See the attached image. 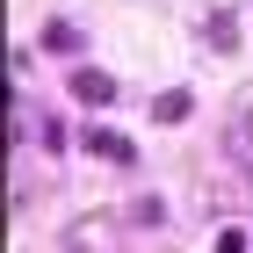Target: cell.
I'll return each instance as SVG.
<instances>
[{"mask_svg": "<svg viewBox=\"0 0 253 253\" xmlns=\"http://www.w3.org/2000/svg\"><path fill=\"white\" fill-rule=\"evenodd\" d=\"M224 159H232L239 174L253 181V109H246V101H239L232 116H224Z\"/></svg>", "mask_w": 253, "mask_h": 253, "instance_id": "cell-1", "label": "cell"}, {"mask_svg": "<svg viewBox=\"0 0 253 253\" xmlns=\"http://www.w3.org/2000/svg\"><path fill=\"white\" fill-rule=\"evenodd\" d=\"M65 253H116V224L109 217H73L65 224Z\"/></svg>", "mask_w": 253, "mask_h": 253, "instance_id": "cell-2", "label": "cell"}, {"mask_svg": "<svg viewBox=\"0 0 253 253\" xmlns=\"http://www.w3.org/2000/svg\"><path fill=\"white\" fill-rule=\"evenodd\" d=\"M73 94H80V101H116V80L87 65V73H73Z\"/></svg>", "mask_w": 253, "mask_h": 253, "instance_id": "cell-3", "label": "cell"}, {"mask_svg": "<svg viewBox=\"0 0 253 253\" xmlns=\"http://www.w3.org/2000/svg\"><path fill=\"white\" fill-rule=\"evenodd\" d=\"M87 152H94V159H130V145H123L116 130H101V123H94V130H87Z\"/></svg>", "mask_w": 253, "mask_h": 253, "instance_id": "cell-4", "label": "cell"}, {"mask_svg": "<svg viewBox=\"0 0 253 253\" xmlns=\"http://www.w3.org/2000/svg\"><path fill=\"white\" fill-rule=\"evenodd\" d=\"M43 43H51V51H80V29H73V22H51V29H43Z\"/></svg>", "mask_w": 253, "mask_h": 253, "instance_id": "cell-5", "label": "cell"}, {"mask_svg": "<svg viewBox=\"0 0 253 253\" xmlns=\"http://www.w3.org/2000/svg\"><path fill=\"white\" fill-rule=\"evenodd\" d=\"M152 116H167V123H181V116H188V94H159V101H152Z\"/></svg>", "mask_w": 253, "mask_h": 253, "instance_id": "cell-6", "label": "cell"}, {"mask_svg": "<svg viewBox=\"0 0 253 253\" xmlns=\"http://www.w3.org/2000/svg\"><path fill=\"white\" fill-rule=\"evenodd\" d=\"M130 224H167V203H130Z\"/></svg>", "mask_w": 253, "mask_h": 253, "instance_id": "cell-7", "label": "cell"}]
</instances>
